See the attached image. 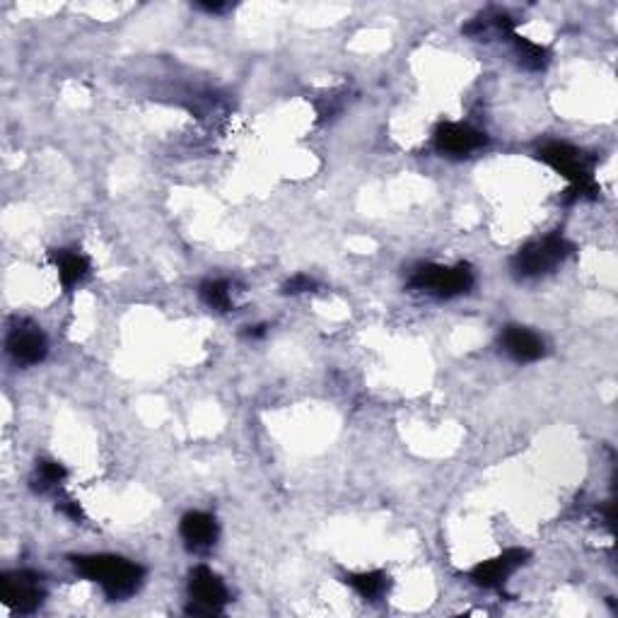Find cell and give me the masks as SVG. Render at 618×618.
<instances>
[{
  "mask_svg": "<svg viewBox=\"0 0 618 618\" xmlns=\"http://www.w3.org/2000/svg\"><path fill=\"white\" fill-rule=\"evenodd\" d=\"M408 288L435 297H457L474 288V271L469 266H421L408 281Z\"/></svg>",
  "mask_w": 618,
  "mask_h": 618,
  "instance_id": "277c9868",
  "label": "cell"
},
{
  "mask_svg": "<svg viewBox=\"0 0 618 618\" xmlns=\"http://www.w3.org/2000/svg\"><path fill=\"white\" fill-rule=\"evenodd\" d=\"M68 478L66 466L58 462H37V476H34V491L46 493L54 491V488L61 486L63 481Z\"/></svg>",
  "mask_w": 618,
  "mask_h": 618,
  "instance_id": "5bb4252c",
  "label": "cell"
},
{
  "mask_svg": "<svg viewBox=\"0 0 618 618\" xmlns=\"http://www.w3.org/2000/svg\"><path fill=\"white\" fill-rule=\"evenodd\" d=\"M244 334H247V338H261V336H266V326L261 324V326H249L247 331H244Z\"/></svg>",
  "mask_w": 618,
  "mask_h": 618,
  "instance_id": "ffe728a7",
  "label": "cell"
},
{
  "mask_svg": "<svg viewBox=\"0 0 618 618\" xmlns=\"http://www.w3.org/2000/svg\"><path fill=\"white\" fill-rule=\"evenodd\" d=\"M314 288H317V281H314V278H309L307 273H297V276H293L288 283L283 285V293L300 295V293H309V290H314Z\"/></svg>",
  "mask_w": 618,
  "mask_h": 618,
  "instance_id": "e0dca14e",
  "label": "cell"
},
{
  "mask_svg": "<svg viewBox=\"0 0 618 618\" xmlns=\"http://www.w3.org/2000/svg\"><path fill=\"white\" fill-rule=\"evenodd\" d=\"M51 259H54L58 268V281H61L66 293H71L75 285H80L90 276V261H87L83 254L68 252V249H56V252L51 254Z\"/></svg>",
  "mask_w": 618,
  "mask_h": 618,
  "instance_id": "7c38bea8",
  "label": "cell"
},
{
  "mask_svg": "<svg viewBox=\"0 0 618 618\" xmlns=\"http://www.w3.org/2000/svg\"><path fill=\"white\" fill-rule=\"evenodd\" d=\"M570 254H573V244L568 239L563 235H548L520 249L512 259V271L520 278L544 276V273H551L553 268L561 266Z\"/></svg>",
  "mask_w": 618,
  "mask_h": 618,
  "instance_id": "3957f363",
  "label": "cell"
},
{
  "mask_svg": "<svg viewBox=\"0 0 618 618\" xmlns=\"http://www.w3.org/2000/svg\"><path fill=\"white\" fill-rule=\"evenodd\" d=\"M348 585L353 587L355 592L360 594L363 599H375L384 597V592L389 590V575L382 573V570H370V573H353L346 577Z\"/></svg>",
  "mask_w": 618,
  "mask_h": 618,
  "instance_id": "4fadbf2b",
  "label": "cell"
},
{
  "mask_svg": "<svg viewBox=\"0 0 618 618\" xmlns=\"http://www.w3.org/2000/svg\"><path fill=\"white\" fill-rule=\"evenodd\" d=\"M58 510H61L66 517H71L73 522H83V520H85L83 507H80V505L75 503V500H71V498L61 500V503H58Z\"/></svg>",
  "mask_w": 618,
  "mask_h": 618,
  "instance_id": "ac0fdd59",
  "label": "cell"
},
{
  "mask_svg": "<svg viewBox=\"0 0 618 618\" xmlns=\"http://www.w3.org/2000/svg\"><path fill=\"white\" fill-rule=\"evenodd\" d=\"M44 597L46 594L42 587V575L29 573V570L3 575V602L13 611L32 614V611H37L44 604Z\"/></svg>",
  "mask_w": 618,
  "mask_h": 618,
  "instance_id": "8992f818",
  "label": "cell"
},
{
  "mask_svg": "<svg viewBox=\"0 0 618 618\" xmlns=\"http://www.w3.org/2000/svg\"><path fill=\"white\" fill-rule=\"evenodd\" d=\"M5 346H8V353L13 355L20 365L42 363L46 353H49V343H46L42 329L29 322L15 326L8 334V343H5Z\"/></svg>",
  "mask_w": 618,
  "mask_h": 618,
  "instance_id": "9c48e42d",
  "label": "cell"
},
{
  "mask_svg": "<svg viewBox=\"0 0 618 618\" xmlns=\"http://www.w3.org/2000/svg\"><path fill=\"white\" fill-rule=\"evenodd\" d=\"M179 534H182L189 551L203 553L213 548L215 541H218V522L208 512H186L182 524H179Z\"/></svg>",
  "mask_w": 618,
  "mask_h": 618,
  "instance_id": "30bf717a",
  "label": "cell"
},
{
  "mask_svg": "<svg viewBox=\"0 0 618 618\" xmlns=\"http://www.w3.org/2000/svg\"><path fill=\"white\" fill-rule=\"evenodd\" d=\"M196 8L206 10V13H223V10H227L225 3H198Z\"/></svg>",
  "mask_w": 618,
  "mask_h": 618,
  "instance_id": "d6986e66",
  "label": "cell"
},
{
  "mask_svg": "<svg viewBox=\"0 0 618 618\" xmlns=\"http://www.w3.org/2000/svg\"><path fill=\"white\" fill-rule=\"evenodd\" d=\"M73 568L78 570L85 580L99 582L104 594L112 602H124L141 590L145 580L143 565L126 561L121 556H109V553H97V556H73Z\"/></svg>",
  "mask_w": 618,
  "mask_h": 618,
  "instance_id": "6da1fadb",
  "label": "cell"
},
{
  "mask_svg": "<svg viewBox=\"0 0 618 618\" xmlns=\"http://www.w3.org/2000/svg\"><path fill=\"white\" fill-rule=\"evenodd\" d=\"M500 343H503L505 353L510 355L512 360H517V363H534V360H539L541 355L546 353L541 336L524 329V326H507Z\"/></svg>",
  "mask_w": 618,
  "mask_h": 618,
  "instance_id": "8fae6325",
  "label": "cell"
},
{
  "mask_svg": "<svg viewBox=\"0 0 618 618\" xmlns=\"http://www.w3.org/2000/svg\"><path fill=\"white\" fill-rule=\"evenodd\" d=\"M527 561H529L527 548H507L503 556L486 563H478L476 568L471 570L469 577L474 580V585L483 587V590H495V587L505 585L507 577L515 573L517 568H522Z\"/></svg>",
  "mask_w": 618,
  "mask_h": 618,
  "instance_id": "ba28073f",
  "label": "cell"
},
{
  "mask_svg": "<svg viewBox=\"0 0 618 618\" xmlns=\"http://www.w3.org/2000/svg\"><path fill=\"white\" fill-rule=\"evenodd\" d=\"M486 143V133L469 124H452V121H447V124L437 126L435 131L437 153L450 157H466L474 153V150L483 148Z\"/></svg>",
  "mask_w": 618,
  "mask_h": 618,
  "instance_id": "52a82bcc",
  "label": "cell"
},
{
  "mask_svg": "<svg viewBox=\"0 0 618 618\" xmlns=\"http://www.w3.org/2000/svg\"><path fill=\"white\" fill-rule=\"evenodd\" d=\"M512 42H515L517 56H520L524 68H529V71H541V68H546L548 51L544 49V46L529 42V39H524V37H517V34H512Z\"/></svg>",
  "mask_w": 618,
  "mask_h": 618,
  "instance_id": "9a60e30c",
  "label": "cell"
},
{
  "mask_svg": "<svg viewBox=\"0 0 618 618\" xmlns=\"http://www.w3.org/2000/svg\"><path fill=\"white\" fill-rule=\"evenodd\" d=\"M201 297L208 307L218 309V312H230L232 307V295H230V283L225 281H206L201 285Z\"/></svg>",
  "mask_w": 618,
  "mask_h": 618,
  "instance_id": "2e32d148",
  "label": "cell"
},
{
  "mask_svg": "<svg viewBox=\"0 0 618 618\" xmlns=\"http://www.w3.org/2000/svg\"><path fill=\"white\" fill-rule=\"evenodd\" d=\"M536 157L570 182L565 201L573 203L580 198H597L599 186L594 182V160L587 157V153L568 143H548L536 153Z\"/></svg>",
  "mask_w": 618,
  "mask_h": 618,
  "instance_id": "7a4b0ae2",
  "label": "cell"
},
{
  "mask_svg": "<svg viewBox=\"0 0 618 618\" xmlns=\"http://www.w3.org/2000/svg\"><path fill=\"white\" fill-rule=\"evenodd\" d=\"M189 597H191V604L186 606V611L196 616L220 614V611L225 609V604L230 602V594H227L225 582L220 580L218 573H213L211 568H206V565H198V568L191 570Z\"/></svg>",
  "mask_w": 618,
  "mask_h": 618,
  "instance_id": "5b68a950",
  "label": "cell"
}]
</instances>
